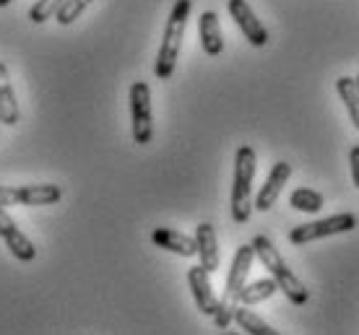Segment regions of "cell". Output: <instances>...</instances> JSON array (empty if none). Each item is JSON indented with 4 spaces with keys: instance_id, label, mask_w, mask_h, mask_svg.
Wrapping results in <instances>:
<instances>
[{
    "instance_id": "6da1fadb",
    "label": "cell",
    "mask_w": 359,
    "mask_h": 335,
    "mask_svg": "<svg viewBox=\"0 0 359 335\" xmlns=\"http://www.w3.org/2000/svg\"><path fill=\"white\" fill-rule=\"evenodd\" d=\"M190 8H193V0H177L170 10V18H167V27H164L162 36V47H159V55H156V65H154V73H156L159 81H167L175 73L180 50H182V39H185V29H188Z\"/></svg>"
},
{
    "instance_id": "7a4b0ae2",
    "label": "cell",
    "mask_w": 359,
    "mask_h": 335,
    "mask_svg": "<svg viewBox=\"0 0 359 335\" xmlns=\"http://www.w3.org/2000/svg\"><path fill=\"white\" fill-rule=\"evenodd\" d=\"M252 250H255V257L261 260V265L266 271L271 273V278L278 283V291H284V297H287L292 304H305L310 299V291L307 286L299 278H297L294 273L289 271V265L284 263V257L278 255V250L273 247L269 236H252Z\"/></svg>"
},
{
    "instance_id": "3957f363",
    "label": "cell",
    "mask_w": 359,
    "mask_h": 335,
    "mask_svg": "<svg viewBox=\"0 0 359 335\" xmlns=\"http://www.w3.org/2000/svg\"><path fill=\"white\" fill-rule=\"evenodd\" d=\"M252 260H255L252 245H243L234 252L232 268H229V276H226L224 297L219 299V307H216V312H214V322L219 330H226V327L234 322V309L240 307V291H243V286L248 283Z\"/></svg>"
},
{
    "instance_id": "277c9868",
    "label": "cell",
    "mask_w": 359,
    "mask_h": 335,
    "mask_svg": "<svg viewBox=\"0 0 359 335\" xmlns=\"http://www.w3.org/2000/svg\"><path fill=\"white\" fill-rule=\"evenodd\" d=\"M258 159L252 145H240L234 156V185H232V218L237 224H248L252 216V180H255Z\"/></svg>"
},
{
    "instance_id": "5b68a950",
    "label": "cell",
    "mask_w": 359,
    "mask_h": 335,
    "mask_svg": "<svg viewBox=\"0 0 359 335\" xmlns=\"http://www.w3.org/2000/svg\"><path fill=\"white\" fill-rule=\"evenodd\" d=\"M359 227V221L354 213H336V216L320 218V221H313V224H299L289 231V242L294 247L310 245V242H318L323 236L333 234H346V231H354Z\"/></svg>"
},
{
    "instance_id": "8992f818",
    "label": "cell",
    "mask_w": 359,
    "mask_h": 335,
    "mask_svg": "<svg viewBox=\"0 0 359 335\" xmlns=\"http://www.w3.org/2000/svg\"><path fill=\"white\" fill-rule=\"evenodd\" d=\"M130 127L135 143H151L154 138V112H151V89L146 81H135L130 86Z\"/></svg>"
},
{
    "instance_id": "52a82bcc",
    "label": "cell",
    "mask_w": 359,
    "mask_h": 335,
    "mask_svg": "<svg viewBox=\"0 0 359 335\" xmlns=\"http://www.w3.org/2000/svg\"><path fill=\"white\" fill-rule=\"evenodd\" d=\"M226 8H229V16L234 18V24L240 27V31H243L245 39H248L252 47L269 45V29L258 21L255 10L248 6V0H229Z\"/></svg>"
},
{
    "instance_id": "ba28073f",
    "label": "cell",
    "mask_w": 359,
    "mask_h": 335,
    "mask_svg": "<svg viewBox=\"0 0 359 335\" xmlns=\"http://www.w3.org/2000/svg\"><path fill=\"white\" fill-rule=\"evenodd\" d=\"M0 236H3V242H6V247H8L16 260L29 263V260L36 257V247L32 245V239L16 227V221L6 213L3 206H0Z\"/></svg>"
},
{
    "instance_id": "9c48e42d",
    "label": "cell",
    "mask_w": 359,
    "mask_h": 335,
    "mask_svg": "<svg viewBox=\"0 0 359 335\" xmlns=\"http://www.w3.org/2000/svg\"><path fill=\"white\" fill-rule=\"evenodd\" d=\"M188 286L193 291V299H196V307L208 315V318H214L216 307H219V299H216L214 294V286H211V273L203 268V265H193L188 271Z\"/></svg>"
},
{
    "instance_id": "30bf717a",
    "label": "cell",
    "mask_w": 359,
    "mask_h": 335,
    "mask_svg": "<svg viewBox=\"0 0 359 335\" xmlns=\"http://www.w3.org/2000/svg\"><path fill=\"white\" fill-rule=\"evenodd\" d=\"M289 177H292V164L289 162H276L273 164V169H271L269 180H266V185L261 187V192L255 195V208L258 211H271L273 206H276L278 195H281V190H284V185L289 182Z\"/></svg>"
},
{
    "instance_id": "8fae6325",
    "label": "cell",
    "mask_w": 359,
    "mask_h": 335,
    "mask_svg": "<svg viewBox=\"0 0 359 335\" xmlns=\"http://www.w3.org/2000/svg\"><path fill=\"white\" fill-rule=\"evenodd\" d=\"M151 242L156 247L167 250V252L182 255V257H193V255H198L196 236H188V234H182V231H175V229H167V227L154 229Z\"/></svg>"
},
{
    "instance_id": "7c38bea8",
    "label": "cell",
    "mask_w": 359,
    "mask_h": 335,
    "mask_svg": "<svg viewBox=\"0 0 359 335\" xmlns=\"http://www.w3.org/2000/svg\"><path fill=\"white\" fill-rule=\"evenodd\" d=\"M198 36H201V47L208 57H216L224 50V34H222V24L214 10H203L198 18Z\"/></svg>"
},
{
    "instance_id": "4fadbf2b",
    "label": "cell",
    "mask_w": 359,
    "mask_h": 335,
    "mask_svg": "<svg viewBox=\"0 0 359 335\" xmlns=\"http://www.w3.org/2000/svg\"><path fill=\"white\" fill-rule=\"evenodd\" d=\"M196 245H198L201 265H203L208 273L219 271V242H216V231L208 221H203V224L196 227Z\"/></svg>"
},
{
    "instance_id": "5bb4252c",
    "label": "cell",
    "mask_w": 359,
    "mask_h": 335,
    "mask_svg": "<svg viewBox=\"0 0 359 335\" xmlns=\"http://www.w3.org/2000/svg\"><path fill=\"white\" fill-rule=\"evenodd\" d=\"M0 122H3V125H8V127H13L18 122L16 91H13V83H11V76H8L6 63H0Z\"/></svg>"
},
{
    "instance_id": "9a60e30c",
    "label": "cell",
    "mask_w": 359,
    "mask_h": 335,
    "mask_svg": "<svg viewBox=\"0 0 359 335\" xmlns=\"http://www.w3.org/2000/svg\"><path fill=\"white\" fill-rule=\"evenodd\" d=\"M63 198L57 185H24L18 187V206H53Z\"/></svg>"
},
{
    "instance_id": "2e32d148",
    "label": "cell",
    "mask_w": 359,
    "mask_h": 335,
    "mask_svg": "<svg viewBox=\"0 0 359 335\" xmlns=\"http://www.w3.org/2000/svg\"><path fill=\"white\" fill-rule=\"evenodd\" d=\"M278 283L273 278H261V281L245 283L243 291H240V304L245 307H252V304H261V301L271 299L276 294Z\"/></svg>"
},
{
    "instance_id": "e0dca14e",
    "label": "cell",
    "mask_w": 359,
    "mask_h": 335,
    "mask_svg": "<svg viewBox=\"0 0 359 335\" xmlns=\"http://www.w3.org/2000/svg\"><path fill=\"white\" fill-rule=\"evenodd\" d=\"M234 322L250 335H276L278 333V330H273L266 320L258 318V315H255L252 309L245 307V304H240V307L234 309Z\"/></svg>"
},
{
    "instance_id": "ac0fdd59",
    "label": "cell",
    "mask_w": 359,
    "mask_h": 335,
    "mask_svg": "<svg viewBox=\"0 0 359 335\" xmlns=\"http://www.w3.org/2000/svg\"><path fill=\"white\" fill-rule=\"evenodd\" d=\"M336 91H339V97H341L344 104H346V112H349L354 127L359 130V86H357V81L341 76V78L336 81Z\"/></svg>"
},
{
    "instance_id": "d6986e66",
    "label": "cell",
    "mask_w": 359,
    "mask_h": 335,
    "mask_svg": "<svg viewBox=\"0 0 359 335\" xmlns=\"http://www.w3.org/2000/svg\"><path fill=\"white\" fill-rule=\"evenodd\" d=\"M289 203H292V208L302 211V213H318V211L323 208V195L318 190H313V187H297L294 192H292V198H289Z\"/></svg>"
},
{
    "instance_id": "ffe728a7",
    "label": "cell",
    "mask_w": 359,
    "mask_h": 335,
    "mask_svg": "<svg viewBox=\"0 0 359 335\" xmlns=\"http://www.w3.org/2000/svg\"><path fill=\"white\" fill-rule=\"evenodd\" d=\"M89 6H91V0H63V6L55 13V21H57L60 27H71L73 21L81 16Z\"/></svg>"
},
{
    "instance_id": "44dd1931",
    "label": "cell",
    "mask_w": 359,
    "mask_h": 335,
    "mask_svg": "<svg viewBox=\"0 0 359 335\" xmlns=\"http://www.w3.org/2000/svg\"><path fill=\"white\" fill-rule=\"evenodd\" d=\"M60 6H63V0H36L34 6H32V10H29V18L34 24H45L47 18H55Z\"/></svg>"
},
{
    "instance_id": "7402d4cb",
    "label": "cell",
    "mask_w": 359,
    "mask_h": 335,
    "mask_svg": "<svg viewBox=\"0 0 359 335\" xmlns=\"http://www.w3.org/2000/svg\"><path fill=\"white\" fill-rule=\"evenodd\" d=\"M349 166H351V182H354V187L359 190V143L351 145V151H349Z\"/></svg>"
},
{
    "instance_id": "603a6c76",
    "label": "cell",
    "mask_w": 359,
    "mask_h": 335,
    "mask_svg": "<svg viewBox=\"0 0 359 335\" xmlns=\"http://www.w3.org/2000/svg\"><path fill=\"white\" fill-rule=\"evenodd\" d=\"M18 203V187H6V185H0V206L6 208V206H16Z\"/></svg>"
},
{
    "instance_id": "cb8c5ba5",
    "label": "cell",
    "mask_w": 359,
    "mask_h": 335,
    "mask_svg": "<svg viewBox=\"0 0 359 335\" xmlns=\"http://www.w3.org/2000/svg\"><path fill=\"white\" fill-rule=\"evenodd\" d=\"M11 0H0V8H3V6H8Z\"/></svg>"
},
{
    "instance_id": "d4e9b609",
    "label": "cell",
    "mask_w": 359,
    "mask_h": 335,
    "mask_svg": "<svg viewBox=\"0 0 359 335\" xmlns=\"http://www.w3.org/2000/svg\"><path fill=\"white\" fill-rule=\"evenodd\" d=\"M354 81H357V86H359V76H357V78H354Z\"/></svg>"
}]
</instances>
